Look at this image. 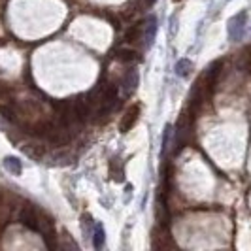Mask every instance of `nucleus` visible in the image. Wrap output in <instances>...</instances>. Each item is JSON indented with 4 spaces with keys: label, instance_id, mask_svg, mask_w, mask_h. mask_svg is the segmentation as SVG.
<instances>
[{
    "label": "nucleus",
    "instance_id": "nucleus-1",
    "mask_svg": "<svg viewBox=\"0 0 251 251\" xmlns=\"http://www.w3.org/2000/svg\"><path fill=\"white\" fill-rule=\"evenodd\" d=\"M195 113L191 110H183L179 113L176 121V130H174V151H181L185 146H189L193 142V128H195Z\"/></svg>",
    "mask_w": 251,
    "mask_h": 251
},
{
    "label": "nucleus",
    "instance_id": "nucleus-2",
    "mask_svg": "<svg viewBox=\"0 0 251 251\" xmlns=\"http://www.w3.org/2000/svg\"><path fill=\"white\" fill-rule=\"evenodd\" d=\"M70 136H72L70 134V126L57 117V119H53V125H51V130L46 140H50L53 146H64V144L70 142Z\"/></svg>",
    "mask_w": 251,
    "mask_h": 251
},
{
    "label": "nucleus",
    "instance_id": "nucleus-3",
    "mask_svg": "<svg viewBox=\"0 0 251 251\" xmlns=\"http://www.w3.org/2000/svg\"><path fill=\"white\" fill-rule=\"evenodd\" d=\"M151 248L153 250H168V248H174V242L172 236L168 232V226L157 225L151 232Z\"/></svg>",
    "mask_w": 251,
    "mask_h": 251
},
{
    "label": "nucleus",
    "instance_id": "nucleus-4",
    "mask_svg": "<svg viewBox=\"0 0 251 251\" xmlns=\"http://www.w3.org/2000/svg\"><path fill=\"white\" fill-rule=\"evenodd\" d=\"M19 221L21 225L30 228V230H40V212L32 204H25L19 212Z\"/></svg>",
    "mask_w": 251,
    "mask_h": 251
},
{
    "label": "nucleus",
    "instance_id": "nucleus-5",
    "mask_svg": "<svg viewBox=\"0 0 251 251\" xmlns=\"http://www.w3.org/2000/svg\"><path fill=\"white\" fill-rule=\"evenodd\" d=\"M146 8H148L146 0H130V2H126L125 6L119 10V15H121V19H125V21H134Z\"/></svg>",
    "mask_w": 251,
    "mask_h": 251
},
{
    "label": "nucleus",
    "instance_id": "nucleus-6",
    "mask_svg": "<svg viewBox=\"0 0 251 251\" xmlns=\"http://www.w3.org/2000/svg\"><path fill=\"white\" fill-rule=\"evenodd\" d=\"M138 117H140V106L134 104V106H130L125 112V115L121 117V121H119V130H121V132H128L132 126L136 125Z\"/></svg>",
    "mask_w": 251,
    "mask_h": 251
},
{
    "label": "nucleus",
    "instance_id": "nucleus-7",
    "mask_svg": "<svg viewBox=\"0 0 251 251\" xmlns=\"http://www.w3.org/2000/svg\"><path fill=\"white\" fill-rule=\"evenodd\" d=\"M221 68H223V61H215V63L210 64V66L206 68V72L202 74V79H204L212 89H215V85H217V79H219V75H221Z\"/></svg>",
    "mask_w": 251,
    "mask_h": 251
},
{
    "label": "nucleus",
    "instance_id": "nucleus-8",
    "mask_svg": "<svg viewBox=\"0 0 251 251\" xmlns=\"http://www.w3.org/2000/svg\"><path fill=\"white\" fill-rule=\"evenodd\" d=\"M244 23H246V13L242 12L238 15H234L228 23V34L232 40H238L242 36V30H244Z\"/></svg>",
    "mask_w": 251,
    "mask_h": 251
},
{
    "label": "nucleus",
    "instance_id": "nucleus-9",
    "mask_svg": "<svg viewBox=\"0 0 251 251\" xmlns=\"http://www.w3.org/2000/svg\"><path fill=\"white\" fill-rule=\"evenodd\" d=\"M140 40H144V23H134L126 28L125 42L126 44H138Z\"/></svg>",
    "mask_w": 251,
    "mask_h": 251
},
{
    "label": "nucleus",
    "instance_id": "nucleus-10",
    "mask_svg": "<svg viewBox=\"0 0 251 251\" xmlns=\"http://www.w3.org/2000/svg\"><path fill=\"white\" fill-rule=\"evenodd\" d=\"M155 32H157V19H155L153 15H150V19L144 23V40H146V44H148V46L153 44Z\"/></svg>",
    "mask_w": 251,
    "mask_h": 251
},
{
    "label": "nucleus",
    "instance_id": "nucleus-11",
    "mask_svg": "<svg viewBox=\"0 0 251 251\" xmlns=\"http://www.w3.org/2000/svg\"><path fill=\"white\" fill-rule=\"evenodd\" d=\"M117 59L121 63H136V61H140V53L132 48H121L117 51Z\"/></svg>",
    "mask_w": 251,
    "mask_h": 251
},
{
    "label": "nucleus",
    "instance_id": "nucleus-12",
    "mask_svg": "<svg viewBox=\"0 0 251 251\" xmlns=\"http://www.w3.org/2000/svg\"><path fill=\"white\" fill-rule=\"evenodd\" d=\"M136 85H138V72L136 70H128L123 79V89H125L126 95H130L132 91H136Z\"/></svg>",
    "mask_w": 251,
    "mask_h": 251
},
{
    "label": "nucleus",
    "instance_id": "nucleus-13",
    "mask_svg": "<svg viewBox=\"0 0 251 251\" xmlns=\"http://www.w3.org/2000/svg\"><path fill=\"white\" fill-rule=\"evenodd\" d=\"M155 219H157L159 225H163V226H168V223H170L168 210H166V204H163V201H159L157 206H155Z\"/></svg>",
    "mask_w": 251,
    "mask_h": 251
},
{
    "label": "nucleus",
    "instance_id": "nucleus-14",
    "mask_svg": "<svg viewBox=\"0 0 251 251\" xmlns=\"http://www.w3.org/2000/svg\"><path fill=\"white\" fill-rule=\"evenodd\" d=\"M28 157H32V159H42L44 155H46V148L44 146H40V144H26L25 148H23Z\"/></svg>",
    "mask_w": 251,
    "mask_h": 251
},
{
    "label": "nucleus",
    "instance_id": "nucleus-15",
    "mask_svg": "<svg viewBox=\"0 0 251 251\" xmlns=\"http://www.w3.org/2000/svg\"><path fill=\"white\" fill-rule=\"evenodd\" d=\"M251 64V46L244 48V50L238 53V68L240 70H250Z\"/></svg>",
    "mask_w": 251,
    "mask_h": 251
},
{
    "label": "nucleus",
    "instance_id": "nucleus-16",
    "mask_svg": "<svg viewBox=\"0 0 251 251\" xmlns=\"http://www.w3.org/2000/svg\"><path fill=\"white\" fill-rule=\"evenodd\" d=\"M191 70H193V63L187 61V59H181V61L176 64V72H177V75H181V77H187V75L191 74Z\"/></svg>",
    "mask_w": 251,
    "mask_h": 251
},
{
    "label": "nucleus",
    "instance_id": "nucleus-17",
    "mask_svg": "<svg viewBox=\"0 0 251 251\" xmlns=\"http://www.w3.org/2000/svg\"><path fill=\"white\" fill-rule=\"evenodd\" d=\"M4 163H6V168H8L12 174H15V176H19V174H21V163H19L17 159H13V157H8Z\"/></svg>",
    "mask_w": 251,
    "mask_h": 251
},
{
    "label": "nucleus",
    "instance_id": "nucleus-18",
    "mask_svg": "<svg viewBox=\"0 0 251 251\" xmlns=\"http://www.w3.org/2000/svg\"><path fill=\"white\" fill-rule=\"evenodd\" d=\"M104 228H102L100 225H97V230H95V248L97 250H100L102 248V244H104Z\"/></svg>",
    "mask_w": 251,
    "mask_h": 251
},
{
    "label": "nucleus",
    "instance_id": "nucleus-19",
    "mask_svg": "<svg viewBox=\"0 0 251 251\" xmlns=\"http://www.w3.org/2000/svg\"><path fill=\"white\" fill-rule=\"evenodd\" d=\"M146 4H148V8H150V6H153V4H155V0H146Z\"/></svg>",
    "mask_w": 251,
    "mask_h": 251
},
{
    "label": "nucleus",
    "instance_id": "nucleus-20",
    "mask_svg": "<svg viewBox=\"0 0 251 251\" xmlns=\"http://www.w3.org/2000/svg\"><path fill=\"white\" fill-rule=\"evenodd\" d=\"M250 72H251V64H250Z\"/></svg>",
    "mask_w": 251,
    "mask_h": 251
},
{
    "label": "nucleus",
    "instance_id": "nucleus-21",
    "mask_svg": "<svg viewBox=\"0 0 251 251\" xmlns=\"http://www.w3.org/2000/svg\"><path fill=\"white\" fill-rule=\"evenodd\" d=\"M174 2H179V0H174Z\"/></svg>",
    "mask_w": 251,
    "mask_h": 251
}]
</instances>
